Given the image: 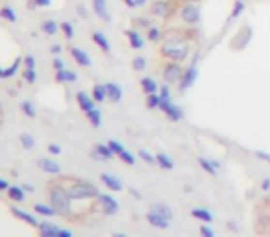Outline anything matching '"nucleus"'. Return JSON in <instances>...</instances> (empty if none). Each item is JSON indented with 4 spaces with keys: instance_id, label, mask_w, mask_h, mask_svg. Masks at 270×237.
Returning <instances> with one entry per match:
<instances>
[{
    "instance_id": "nucleus-10",
    "label": "nucleus",
    "mask_w": 270,
    "mask_h": 237,
    "mask_svg": "<svg viewBox=\"0 0 270 237\" xmlns=\"http://www.w3.org/2000/svg\"><path fill=\"white\" fill-rule=\"evenodd\" d=\"M93 4V11L102 19L104 22L111 21V13H109V8H107V0H91Z\"/></svg>"
},
{
    "instance_id": "nucleus-54",
    "label": "nucleus",
    "mask_w": 270,
    "mask_h": 237,
    "mask_svg": "<svg viewBox=\"0 0 270 237\" xmlns=\"http://www.w3.org/2000/svg\"><path fill=\"white\" fill-rule=\"evenodd\" d=\"M35 4H37V8H48L52 4V0H35Z\"/></svg>"
},
{
    "instance_id": "nucleus-52",
    "label": "nucleus",
    "mask_w": 270,
    "mask_h": 237,
    "mask_svg": "<svg viewBox=\"0 0 270 237\" xmlns=\"http://www.w3.org/2000/svg\"><path fill=\"white\" fill-rule=\"evenodd\" d=\"M254 154H255V158H259V159H265V161H270V154H269V152H263V150H255Z\"/></svg>"
},
{
    "instance_id": "nucleus-37",
    "label": "nucleus",
    "mask_w": 270,
    "mask_h": 237,
    "mask_svg": "<svg viewBox=\"0 0 270 237\" xmlns=\"http://www.w3.org/2000/svg\"><path fill=\"white\" fill-rule=\"evenodd\" d=\"M159 104H161V96H159L157 93L146 95V106H148L150 110H157Z\"/></svg>"
},
{
    "instance_id": "nucleus-64",
    "label": "nucleus",
    "mask_w": 270,
    "mask_h": 237,
    "mask_svg": "<svg viewBox=\"0 0 270 237\" xmlns=\"http://www.w3.org/2000/svg\"><path fill=\"white\" fill-rule=\"evenodd\" d=\"M183 2H200V0H183Z\"/></svg>"
},
{
    "instance_id": "nucleus-40",
    "label": "nucleus",
    "mask_w": 270,
    "mask_h": 237,
    "mask_svg": "<svg viewBox=\"0 0 270 237\" xmlns=\"http://www.w3.org/2000/svg\"><path fill=\"white\" fill-rule=\"evenodd\" d=\"M139 158H141L145 163H148V165H157V158L156 156H152L150 152H146V150H139Z\"/></svg>"
},
{
    "instance_id": "nucleus-39",
    "label": "nucleus",
    "mask_w": 270,
    "mask_h": 237,
    "mask_svg": "<svg viewBox=\"0 0 270 237\" xmlns=\"http://www.w3.org/2000/svg\"><path fill=\"white\" fill-rule=\"evenodd\" d=\"M21 144H22V148L31 150V148H35V139H33L30 134H21Z\"/></svg>"
},
{
    "instance_id": "nucleus-1",
    "label": "nucleus",
    "mask_w": 270,
    "mask_h": 237,
    "mask_svg": "<svg viewBox=\"0 0 270 237\" xmlns=\"http://www.w3.org/2000/svg\"><path fill=\"white\" fill-rule=\"evenodd\" d=\"M193 37H195V32L193 30H170L165 32L163 39L159 43V56L166 60V62H183L187 60V56L191 54L193 48Z\"/></svg>"
},
{
    "instance_id": "nucleus-21",
    "label": "nucleus",
    "mask_w": 270,
    "mask_h": 237,
    "mask_svg": "<svg viewBox=\"0 0 270 237\" xmlns=\"http://www.w3.org/2000/svg\"><path fill=\"white\" fill-rule=\"evenodd\" d=\"M56 80L60 83H65V82L73 83L78 80V74L73 71H67V69H61V71H56Z\"/></svg>"
},
{
    "instance_id": "nucleus-19",
    "label": "nucleus",
    "mask_w": 270,
    "mask_h": 237,
    "mask_svg": "<svg viewBox=\"0 0 270 237\" xmlns=\"http://www.w3.org/2000/svg\"><path fill=\"white\" fill-rule=\"evenodd\" d=\"M11 213H13L15 217H19L21 221H24V222H26V224H30V226H33V228L39 226V221H37V219H35L33 215H30V213L22 211V209H17V207H13V209H11Z\"/></svg>"
},
{
    "instance_id": "nucleus-32",
    "label": "nucleus",
    "mask_w": 270,
    "mask_h": 237,
    "mask_svg": "<svg viewBox=\"0 0 270 237\" xmlns=\"http://www.w3.org/2000/svg\"><path fill=\"white\" fill-rule=\"evenodd\" d=\"M93 98L96 102H104L105 98H107V89H105V85H102V83H96V85H94Z\"/></svg>"
},
{
    "instance_id": "nucleus-56",
    "label": "nucleus",
    "mask_w": 270,
    "mask_h": 237,
    "mask_svg": "<svg viewBox=\"0 0 270 237\" xmlns=\"http://www.w3.org/2000/svg\"><path fill=\"white\" fill-rule=\"evenodd\" d=\"M61 50H63V48H61V45H54L52 48H50V52H52L54 56H58V54H61Z\"/></svg>"
},
{
    "instance_id": "nucleus-55",
    "label": "nucleus",
    "mask_w": 270,
    "mask_h": 237,
    "mask_svg": "<svg viewBox=\"0 0 270 237\" xmlns=\"http://www.w3.org/2000/svg\"><path fill=\"white\" fill-rule=\"evenodd\" d=\"M261 189H263V191H269L270 189V178H265V180L261 182Z\"/></svg>"
},
{
    "instance_id": "nucleus-51",
    "label": "nucleus",
    "mask_w": 270,
    "mask_h": 237,
    "mask_svg": "<svg viewBox=\"0 0 270 237\" xmlns=\"http://www.w3.org/2000/svg\"><path fill=\"white\" fill-rule=\"evenodd\" d=\"M161 98H170V87H168V83L165 85H161V93H159Z\"/></svg>"
},
{
    "instance_id": "nucleus-4",
    "label": "nucleus",
    "mask_w": 270,
    "mask_h": 237,
    "mask_svg": "<svg viewBox=\"0 0 270 237\" xmlns=\"http://www.w3.org/2000/svg\"><path fill=\"white\" fill-rule=\"evenodd\" d=\"M69 195L73 200H85V198H98L100 191L96 189L94 184H89V182H73L71 186L67 187Z\"/></svg>"
},
{
    "instance_id": "nucleus-18",
    "label": "nucleus",
    "mask_w": 270,
    "mask_h": 237,
    "mask_svg": "<svg viewBox=\"0 0 270 237\" xmlns=\"http://www.w3.org/2000/svg\"><path fill=\"white\" fill-rule=\"evenodd\" d=\"M22 63H24V58H17L15 62L11 63L10 67H6V69H2V71H0V78H2V80H8V78H11V76H15Z\"/></svg>"
},
{
    "instance_id": "nucleus-16",
    "label": "nucleus",
    "mask_w": 270,
    "mask_h": 237,
    "mask_svg": "<svg viewBox=\"0 0 270 237\" xmlns=\"http://www.w3.org/2000/svg\"><path fill=\"white\" fill-rule=\"evenodd\" d=\"M100 180L104 182V186L107 187V189H111V191H122V182L117 178V176L109 174V173H102L100 174Z\"/></svg>"
},
{
    "instance_id": "nucleus-23",
    "label": "nucleus",
    "mask_w": 270,
    "mask_h": 237,
    "mask_svg": "<svg viewBox=\"0 0 270 237\" xmlns=\"http://www.w3.org/2000/svg\"><path fill=\"white\" fill-rule=\"evenodd\" d=\"M94 150H96V152H98V154L102 156V158H104L105 161H109V159H113L115 156V152H113V148H111V146H109V143L107 144H104V143H96L94 144Z\"/></svg>"
},
{
    "instance_id": "nucleus-62",
    "label": "nucleus",
    "mask_w": 270,
    "mask_h": 237,
    "mask_svg": "<svg viewBox=\"0 0 270 237\" xmlns=\"http://www.w3.org/2000/svg\"><path fill=\"white\" fill-rule=\"evenodd\" d=\"M130 193H132V195H134L135 198H139V200H141V198H143V196L139 195V193H137V191H135V189H130Z\"/></svg>"
},
{
    "instance_id": "nucleus-34",
    "label": "nucleus",
    "mask_w": 270,
    "mask_h": 237,
    "mask_svg": "<svg viewBox=\"0 0 270 237\" xmlns=\"http://www.w3.org/2000/svg\"><path fill=\"white\" fill-rule=\"evenodd\" d=\"M87 119H89V123L93 124L94 128H100V124H102V113H100V110H91V111H87Z\"/></svg>"
},
{
    "instance_id": "nucleus-9",
    "label": "nucleus",
    "mask_w": 270,
    "mask_h": 237,
    "mask_svg": "<svg viewBox=\"0 0 270 237\" xmlns=\"http://www.w3.org/2000/svg\"><path fill=\"white\" fill-rule=\"evenodd\" d=\"M98 200H100V204H102V209H104L105 215H115V213L119 211V202H117L111 195L100 193V195H98Z\"/></svg>"
},
{
    "instance_id": "nucleus-45",
    "label": "nucleus",
    "mask_w": 270,
    "mask_h": 237,
    "mask_svg": "<svg viewBox=\"0 0 270 237\" xmlns=\"http://www.w3.org/2000/svg\"><path fill=\"white\" fill-rule=\"evenodd\" d=\"M132 67H134V71H143L146 67V60L141 58V56H137V58H134V62H132Z\"/></svg>"
},
{
    "instance_id": "nucleus-12",
    "label": "nucleus",
    "mask_w": 270,
    "mask_h": 237,
    "mask_svg": "<svg viewBox=\"0 0 270 237\" xmlns=\"http://www.w3.org/2000/svg\"><path fill=\"white\" fill-rule=\"evenodd\" d=\"M146 221H148L154 228H159V230H166V228L170 226V221H166L165 217H161L159 213L152 211V209L146 213Z\"/></svg>"
},
{
    "instance_id": "nucleus-44",
    "label": "nucleus",
    "mask_w": 270,
    "mask_h": 237,
    "mask_svg": "<svg viewBox=\"0 0 270 237\" xmlns=\"http://www.w3.org/2000/svg\"><path fill=\"white\" fill-rule=\"evenodd\" d=\"M242 11H244V2H242V0H237L235 6H233V11H231V19H237Z\"/></svg>"
},
{
    "instance_id": "nucleus-63",
    "label": "nucleus",
    "mask_w": 270,
    "mask_h": 237,
    "mask_svg": "<svg viewBox=\"0 0 270 237\" xmlns=\"http://www.w3.org/2000/svg\"><path fill=\"white\" fill-rule=\"evenodd\" d=\"M113 237H128L126 234H120V232H117V234H113Z\"/></svg>"
},
{
    "instance_id": "nucleus-30",
    "label": "nucleus",
    "mask_w": 270,
    "mask_h": 237,
    "mask_svg": "<svg viewBox=\"0 0 270 237\" xmlns=\"http://www.w3.org/2000/svg\"><path fill=\"white\" fill-rule=\"evenodd\" d=\"M198 163H200V167L208 173V174L211 176H217L218 169L215 167V163H213V159H208V158H198Z\"/></svg>"
},
{
    "instance_id": "nucleus-46",
    "label": "nucleus",
    "mask_w": 270,
    "mask_h": 237,
    "mask_svg": "<svg viewBox=\"0 0 270 237\" xmlns=\"http://www.w3.org/2000/svg\"><path fill=\"white\" fill-rule=\"evenodd\" d=\"M200 236L202 237H215V232H213V228L206 222V224H202V226H200Z\"/></svg>"
},
{
    "instance_id": "nucleus-61",
    "label": "nucleus",
    "mask_w": 270,
    "mask_h": 237,
    "mask_svg": "<svg viewBox=\"0 0 270 237\" xmlns=\"http://www.w3.org/2000/svg\"><path fill=\"white\" fill-rule=\"evenodd\" d=\"M28 8H30V10H35V8H37L35 0H28Z\"/></svg>"
},
{
    "instance_id": "nucleus-38",
    "label": "nucleus",
    "mask_w": 270,
    "mask_h": 237,
    "mask_svg": "<svg viewBox=\"0 0 270 237\" xmlns=\"http://www.w3.org/2000/svg\"><path fill=\"white\" fill-rule=\"evenodd\" d=\"M150 17H152V15H143V17H137V19H135V26H139V28H145V30H148L150 26H154Z\"/></svg>"
},
{
    "instance_id": "nucleus-15",
    "label": "nucleus",
    "mask_w": 270,
    "mask_h": 237,
    "mask_svg": "<svg viewBox=\"0 0 270 237\" xmlns=\"http://www.w3.org/2000/svg\"><path fill=\"white\" fill-rule=\"evenodd\" d=\"M71 56H73V60L80 67H89L91 65V58H89V54L82 48H78V47H71Z\"/></svg>"
},
{
    "instance_id": "nucleus-3",
    "label": "nucleus",
    "mask_w": 270,
    "mask_h": 237,
    "mask_svg": "<svg viewBox=\"0 0 270 237\" xmlns=\"http://www.w3.org/2000/svg\"><path fill=\"white\" fill-rule=\"evenodd\" d=\"M181 6H183V0H152L150 15L161 19V21H168L180 13Z\"/></svg>"
},
{
    "instance_id": "nucleus-7",
    "label": "nucleus",
    "mask_w": 270,
    "mask_h": 237,
    "mask_svg": "<svg viewBox=\"0 0 270 237\" xmlns=\"http://www.w3.org/2000/svg\"><path fill=\"white\" fill-rule=\"evenodd\" d=\"M159 110H161V111H163V113H165L170 121H174V123H178V121H181V119H183V111L178 108L176 104H172L170 98H161Z\"/></svg>"
},
{
    "instance_id": "nucleus-53",
    "label": "nucleus",
    "mask_w": 270,
    "mask_h": 237,
    "mask_svg": "<svg viewBox=\"0 0 270 237\" xmlns=\"http://www.w3.org/2000/svg\"><path fill=\"white\" fill-rule=\"evenodd\" d=\"M52 65H54V69L56 71H61V69H65V63H63V60H60V58H56L52 62Z\"/></svg>"
},
{
    "instance_id": "nucleus-47",
    "label": "nucleus",
    "mask_w": 270,
    "mask_h": 237,
    "mask_svg": "<svg viewBox=\"0 0 270 237\" xmlns=\"http://www.w3.org/2000/svg\"><path fill=\"white\" fill-rule=\"evenodd\" d=\"M146 2L148 0H124V4L128 8H143V6H146Z\"/></svg>"
},
{
    "instance_id": "nucleus-35",
    "label": "nucleus",
    "mask_w": 270,
    "mask_h": 237,
    "mask_svg": "<svg viewBox=\"0 0 270 237\" xmlns=\"http://www.w3.org/2000/svg\"><path fill=\"white\" fill-rule=\"evenodd\" d=\"M0 17H2V19H6L8 22L17 21V13H15V10H11L10 6H4V8L0 10Z\"/></svg>"
},
{
    "instance_id": "nucleus-22",
    "label": "nucleus",
    "mask_w": 270,
    "mask_h": 237,
    "mask_svg": "<svg viewBox=\"0 0 270 237\" xmlns=\"http://www.w3.org/2000/svg\"><path fill=\"white\" fill-rule=\"evenodd\" d=\"M191 215L198 219V221H202V222H213V213L208 211V209H204V207H195V209H191Z\"/></svg>"
},
{
    "instance_id": "nucleus-58",
    "label": "nucleus",
    "mask_w": 270,
    "mask_h": 237,
    "mask_svg": "<svg viewBox=\"0 0 270 237\" xmlns=\"http://www.w3.org/2000/svg\"><path fill=\"white\" fill-rule=\"evenodd\" d=\"M10 184H8V182H6V180H4V178H2V180H0V189H2V191H8V189H10Z\"/></svg>"
},
{
    "instance_id": "nucleus-57",
    "label": "nucleus",
    "mask_w": 270,
    "mask_h": 237,
    "mask_svg": "<svg viewBox=\"0 0 270 237\" xmlns=\"http://www.w3.org/2000/svg\"><path fill=\"white\" fill-rule=\"evenodd\" d=\"M91 158H94V159H96V161H105L104 158H102V156L98 154V152H96V150H94V148H93V150H91Z\"/></svg>"
},
{
    "instance_id": "nucleus-13",
    "label": "nucleus",
    "mask_w": 270,
    "mask_h": 237,
    "mask_svg": "<svg viewBox=\"0 0 270 237\" xmlns=\"http://www.w3.org/2000/svg\"><path fill=\"white\" fill-rule=\"evenodd\" d=\"M76 102H78V106H80V110H82V111H85V113L96 108V106H94V102H96V100L93 98V95L89 96V95L83 93V91H80V93L76 95Z\"/></svg>"
},
{
    "instance_id": "nucleus-2",
    "label": "nucleus",
    "mask_w": 270,
    "mask_h": 237,
    "mask_svg": "<svg viewBox=\"0 0 270 237\" xmlns=\"http://www.w3.org/2000/svg\"><path fill=\"white\" fill-rule=\"evenodd\" d=\"M48 198H50V206L58 211L60 217H69L71 215V195L67 191V187L63 186H50L48 191Z\"/></svg>"
},
{
    "instance_id": "nucleus-49",
    "label": "nucleus",
    "mask_w": 270,
    "mask_h": 237,
    "mask_svg": "<svg viewBox=\"0 0 270 237\" xmlns=\"http://www.w3.org/2000/svg\"><path fill=\"white\" fill-rule=\"evenodd\" d=\"M24 67H26V69H35V58H33L31 54H28V56L24 58Z\"/></svg>"
},
{
    "instance_id": "nucleus-60",
    "label": "nucleus",
    "mask_w": 270,
    "mask_h": 237,
    "mask_svg": "<svg viewBox=\"0 0 270 237\" xmlns=\"http://www.w3.org/2000/svg\"><path fill=\"white\" fill-rule=\"evenodd\" d=\"M60 237H73V234H71V230L61 228V230H60Z\"/></svg>"
},
{
    "instance_id": "nucleus-11",
    "label": "nucleus",
    "mask_w": 270,
    "mask_h": 237,
    "mask_svg": "<svg viewBox=\"0 0 270 237\" xmlns=\"http://www.w3.org/2000/svg\"><path fill=\"white\" fill-rule=\"evenodd\" d=\"M124 33H126V37H128V41H130V47H132V48L141 50V48L145 47V39H143V35L139 33L137 28H128Z\"/></svg>"
},
{
    "instance_id": "nucleus-17",
    "label": "nucleus",
    "mask_w": 270,
    "mask_h": 237,
    "mask_svg": "<svg viewBox=\"0 0 270 237\" xmlns=\"http://www.w3.org/2000/svg\"><path fill=\"white\" fill-rule=\"evenodd\" d=\"M37 230H39V234H41V237H60V230L61 228H58L56 224H52V222H39V226H37Z\"/></svg>"
},
{
    "instance_id": "nucleus-59",
    "label": "nucleus",
    "mask_w": 270,
    "mask_h": 237,
    "mask_svg": "<svg viewBox=\"0 0 270 237\" xmlns=\"http://www.w3.org/2000/svg\"><path fill=\"white\" fill-rule=\"evenodd\" d=\"M22 189H24L26 193H33V191H35V187L31 186V184H22Z\"/></svg>"
},
{
    "instance_id": "nucleus-6",
    "label": "nucleus",
    "mask_w": 270,
    "mask_h": 237,
    "mask_svg": "<svg viewBox=\"0 0 270 237\" xmlns=\"http://www.w3.org/2000/svg\"><path fill=\"white\" fill-rule=\"evenodd\" d=\"M183 67L180 62H166L163 65V78L165 82L170 85V83H180V80L183 78Z\"/></svg>"
},
{
    "instance_id": "nucleus-26",
    "label": "nucleus",
    "mask_w": 270,
    "mask_h": 237,
    "mask_svg": "<svg viewBox=\"0 0 270 237\" xmlns=\"http://www.w3.org/2000/svg\"><path fill=\"white\" fill-rule=\"evenodd\" d=\"M6 193H8V196H10L11 200H15V202H24V198H26V195H24L26 191L22 189V186L21 187H19V186H11L10 189L6 191Z\"/></svg>"
},
{
    "instance_id": "nucleus-33",
    "label": "nucleus",
    "mask_w": 270,
    "mask_h": 237,
    "mask_svg": "<svg viewBox=\"0 0 270 237\" xmlns=\"http://www.w3.org/2000/svg\"><path fill=\"white\" fill-rule=\"evenodd\" d=\"M156 158H157V165L161 167V169H165V171H172V169H174L172 159H170V158H168L166 154L159 152V154H156Z\"/></svg>"
},
{
    "instance_id": "nucleus-24",
    "label": "nucleus",
    "mask_w": 270,
    "mask_h": 237,
    "mask_svg": "<svg viewBox=\"0 0 270 237\" xmlns=\"http://www.w3.org/2000/svg\"><path fill=\"white\" fill-rule=\"evenodd\" d=\"M163 35H165V32L161 30L159 26H150V28L146 30V39L150 43H161Z\"/></svg>"
},
{
    "instance_id": "nucleus-48",
    "label": "nucleus",
    "mask_w": 270,
    "mask_h": 237,
    "mask_svg": "<svg viewBox=\"0 0 270 237\" xmlns=\"http://www.w3.org/2000/svg\"><path fill=\"white\" fill-rule=\"evenodd\" d=\"M109 146L113 148V152H115L117 156H119L120 152H122V150H124V146L119 143V141H115V139H111V141H109Z\"/></svg>"
},
{
    "instance_id": "nucleus-25",
    "label": "nucleus",
    "mask_w": 270,
    "mask_h": 237,
    "mask_svg": "<svg viewBox=\"0 0 270 237\" xmlns=\"http://www.w3.org/2000/svg\"><path fill=\"white\" fill-rule=\"evenodd\" d=\"M141 89L145 91L146 95H152V93H157V83L154 78H150V76H145V78H141Z\"/></svg>"
},
{
    "instance_id": "nucleus-28",
    "label": "nucleus",
    "mask_w": 270,
    "mask_h": 237,
    "mask_svg": "<svg viewBox=\"0 0 270 237\" xmlns=\"http://www.w3.org/2000/svg\"><path fill=\"white\" fill-rule=\"evenodd\" d=\"M60 28H61V26L54 21V19H45V21H43V24H41V30L45 32L46 35H56Z\"/></svg>"
},
{
    "instance_id": "nucleus-14",
    "label": "nucleus",
    "mask_w": 270,
    "mask_h": 237,
    "mask_svg": "<svg viewBox=\"0 0 270 237\" xmlns=\"http://www.w3.org/2000/svg\"><path fill=\"white\" fill-rule=\"evenodd\" d=\"M37 165H39V169H41V171L48 173V174H61V165H60V163H56L54 159L41 158V159L37 161Z\"/></svg>"
},
{
    "instance_id": "nucleus-8",
    "label": "nucleus",
    "mask_w": 270,
    "mask_h": 237,
    "mask_svg": "<svg viewBox=\"0 0 270 237\" xmlns=\"http://www.w3.org/2000/svg\"><path fill=\"white\" fill-rule=\"evenodd\" d=\"M196 76H198L196 63H193L189 69H185V72H183V78H181L180 83H178L180 91H187V89H191V87L195 85V82H196Z\"/></svg>"
},
{
    "instance_id": "nucleus-41",
    "label": "nucleus",
    "mask_w": 270,
    "mask_h": 237,
    "mask_svg": "<svg viewBox=\"0 0 270 237\" xmlns=\"http://www.w3.org/2000/svg\"><path fill=\"white\" fill-rule=\"evenodd\" d=\"M119 158L124 161L126 165H134V163H135V156L132 154V152H128L126 148L122 150V152H120V154H119Z\"/></svg>"
},
{
    "instance_id": "nucleus-20",
    "label": "nucleus",
    "mask_w": 270,
    "mask_h": 237,
    "mask_svg": "<svg viewBox=\"0 0 270 237\" xmlns=\"http://www.w3.org/2000/svg\"><path fill=\"white\" fill-rule=\"evenodd\" d=\"M105 89H107V98H109L111 102H119V100L122 98V89H120V85L109 82V83H105Z\"/></svg>"
},
{
    "instance_id": "nucleus-42",
    "label": "nucleus",
    "mask_w": 270,
    "mask_h": 237,
    "mask_svg": "<svg viewBox=\"0 0 270 237\" xmlns=\"http://www.w3.org/2000/svg\"><path fill=\"white\" fill-rule=\"evenodd\" d=\"M61 32L65 33L67 39H73L74 37V26L71 22H61Z\"/></svg>"
},
{
    "instance_id": "nucleus-36",
    "label": "nucleus",
    "mask_w": 270,
    "mask_h": 237,
    "mask_svg": "<svg viewBox=\"0 0 270 237\" xmlns=\"http://www.w3.org/2000/svg\"><path fill=\"white\" fill-rule=\"evenodd\" d=\"M21 110H22V113L26 115V117H30V119H35V115H37L35 106H33L30 100H24V102L21 104Z\"/></svg>"
},
{
    "instance_id": "nucleus-29",
    "label": "nucleus",
    "mask_w": 270,
    "mask_h": 237,
    "mask_svg": "<svg viewBox=\"0 0 270 237\" xmlns=\"http://www.w3.org/2000/svg\"><path fill=\"white\" fill-rule=\"evenodd\" d=\"M33 209H35V213H39V215H43V217H54V215H58V211H56L52 206H46V204H43V202H37V204H33Z\"/></svg>"
},
{
    "instance_id": "nucleus-31",
    "label": "nucleus",
    "mask_w": 270,
    "mask_h": 237,
    "mask_svg": "<svg viewBox=\"0 0 270 237\" xmlns=\"http://www.w3.org/2000/svg\"><path fill=\"white\" fill-rule=\"evenodd\" d=\"M152 211H156V213H159L161 217H165L166 221H172V217H174L172 209L166 206V204H154V206H152Z\"/></svg>"
},
{
    "instance_id": "nucleus-27",
    "label": "nucleus",
    "mask_w": 270,
    "mask_h": 237,
    "mask_svg": "<svg viewBox=\"0 0 270 237\" xmlns=\"http://www.w3.org/2000/svg\"><path fill=\"white\" fill-rule=\"evenodd\" d=\"M93 41L96 43L104 52H111V45H109L107 37H105L102 32H93Z\"/></svg>"
},
{
    "instance_id": "nucleus-5",
    "label": "nucleus",
    "mask_w": 270,
    "mask_h": 237,
    "mask_svg": "<svg viewBox=\"0 0 270 237\" xmlns=\"http://www.w3.org/2000/svg\"><path fill=\"white\" fill-rule=\"evenodd\" d=\"M180 19L183 24H187V26H195L198 24L200 21V17H202V11H200V6H198L196 2H183V6L180 8Z\"/></svg>"
},
{
    "instance_id": "nucleus-43",
    "label": "nucleus",
    "mask_w": 270,
    "mask_h": 237,
    "mask_svg": "<svg viewBox=\"0 0 270 237\" xmlns=\"http://www.w3.org/2000/svg\"><path fill=\"white\" fill-rule=\"evenodd\" d=\"M22 78L28 83H35V80H37V72H35V69H26V71L22 72Z\"/></svg>"
},
{
    "instance_id": "nucleus-50",
    "label": "nucleus",
    "mask_w": 270,
    "mask_h": 237,
    "mask_svg": "<svg viewBox=\"0 0 270 237\" xmlns=\"http://www.w3.org/2000/svg\"><path fill=\"white\" fill-rule=\"evenodd\" d=\"M48 152L54 154V156H60L61 154V146H60V144H56V143H50L48 144Z\"/></svg>"
}]
</instances>
